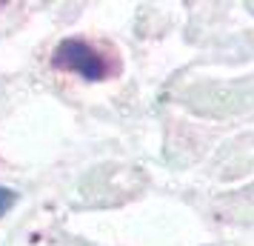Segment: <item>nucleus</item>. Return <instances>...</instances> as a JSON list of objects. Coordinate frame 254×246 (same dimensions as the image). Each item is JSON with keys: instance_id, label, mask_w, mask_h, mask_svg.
<instances>
[{"instance_id": "nucleus-1", "label": "nucleus", "mask_w": 254, "mask_h": 246, "mask_svg": "<svg viewBox=\"0 0 254 246\" xmlns=\"http://www.w3.org/2000/svg\"><path fill=\"white\" fill-rule=\"evenodd\" d=\"M55 63L63 66V69L74 72V75H80L86 81H100L103 78V60L100 55L94 52L89 43H83V40H63L55 52Z\"/></svg>"}, {"instance_id": "nucleus-2", "label": "nucleus", "mask_w": 254, "mask_h": 246, "mask_svg": "<svg viewBox=\"0 0 254 246\" xmlns=\"http://www.w3.org/2000/svg\"><path fill=\"white\" fill-rule=\"evenodd\" d=\"M14 200H17V192L14 189L0 186V218H3V212H9L14 206Z\"/></svg>"}]
</instances>
